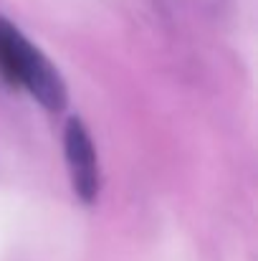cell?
I'll return each mask as SVG.
<instances>
[{
  "mask_svg": "<svg viewBox=\"0 0 258 261\" xmlns=\"http://www.w3.org/2000/svg\"><path fill=\"white\" fill-rule=\"evenodd\" d=\"M64 158H66V168L76 198L91 205L99 195L101 175H99V158H96L91 132L79 117H71L64 127Z\"/></svg>",
  "mask_w": 258,
  "mask_h": 261,
  "instance_id": "7a4b0ae2",
  "label": "cell"
},
{
  "mask_svg": "<svg viewBox=\"0 0 258 261\" xmlns=\"http://www.w3.org/2000/svg\"><path fill=\"white\" fill-rule=\"evenodd\" d=\"M0 79L25 89L48 112H61L69 104V89L59 69L5 18H0Z\"/></svg>",
  "mask_w": 258,
  "mask_h": 261,
  "instance_id": "6da1fadb",
  "label": "cell"
}]
</instances>
